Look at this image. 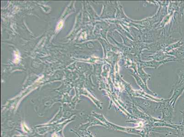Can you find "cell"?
<instances>
[{
  "mask_svg": "<svg viewBox=\"0 0 184 137\" xmlns=\"http://www.w3.org/2000/svg\"><path fill=\"white\" fill-rule=\"evenodd\" d=\"M173 109L170 108L169 109L168 108L164 109L163 111V119L168 121H171L173 117Z\"/></svg>",
  "mask_w": 184,
  "mask_h": 137,
  "instance_id": "obj_1",
  "label": "cell"
},
{
  "mask_svg": "<svg viewBox=\"0 0 184 137\" xmlns=\"http://www.w3.org/2000/svg\"><path fill=\"white\" fill-rule=\"evenodd\" d=\"M62 26H63V22H60L58 25L57 27V29H60V28L62 27Z\"/></svg>",
  "mask_w": 184,
  "mask_h": 137,
  "instance_id": "obj_2",
  "label": "cell"
}]
</instances>
